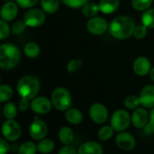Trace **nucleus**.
I'll return each mask as SVG.
<instances>
[{"instance_id":"obj_15","label":"nucleus","mask_w":154,"mask_h":154,"mask_svg":"<svg viewBox=\"0 0 154 154\" xmlns=\"http://www.w3.org/2000/svg\"><path fill=\"white\" fill-rule=\"evenodd\" d=\"M141 105L144 108H153L154 107V85L149 84L143 88L140 93Z\"/></svg>"},{"instance_id":"obj_12","label":"nucleus","mask_w":154,"mask_h":154,"mask_svg":"<svg viewBox=\"0 0 154 154\" xmlns=\"http://www.w3.org/2000/svg\"><path fill=\"white\" fill-rule=\"evenodd\" d=\"M116 143L121 150L129 152L134 149L136 145V141L131 133L124 131V132H120L116 135Z\"/></svg>"},{"instance_id":"obj_7","label":"nucleus","mask_w":154,"mask_h":154,"mask_svg":"<svg viewBox=\"0 0 154 154\" xmlns=\"http://www.w3.org/2000/svg\"><path fill=\"white\" fill-rule=\"evenodd\" d=\"M46 19L45 12L40 8H31L29 9L23 16V21L27 26L37 27L42 25Z\"/></svg>"},{"instance_id":"obj_28","label":"nucleus","mask_w":154,"mask_h":154,"mask_svg":"<svg viewBox=\"0 0 154 154\" xmlns=\"http://www.w3.org/2000/svg\"><path fill=\"white\" fill-rule=\"evenodd\" d=\"M114 132H115V130H114V128L111 125L110 126H108V125L103 126L98 131V133H97L98 139L103 141V142L108 141L114 135Z\"/></svg>"},{"instance_id":"obj_29","label":"nucleus","mask_w":154,"mask_h":154,"mask_svg":"<svg viewBox=\"0 0 154 154\" xmlns=\"http://www.w3.org/2000/svg\"><path fill=\"white\" fill-rule=\"evenodd\" d=\"M13 96V89L10 85L2 84L0 86V102L5 103L10 100Z\"/></svg>"},{"instance_id":"obj_43","label":"nucleus","mask_w":154,"mask_h":154,"mask_svg":"<svg viewBox=\"0 0 154 154\" xmlns=\"http://www.w3.org/2000/svg\"><path fill=\"white\" fill-rule=\"evenodd\" d=\"M5 1H6V2H7V1H12V0H5Z\"/></svg>"},{"instance_id":"obj_21","label":"nucleus","mask_w":154,"mask_h":154,"mask_svg":"<svg viewBox=\"0 0 154 154\" xmlns=\"http://www.w3.org/2000/svg\"><path fill=\"white\" fill-rule=\"evenodd\" d=\"M55 148V144L51 140L49 139H42L39 141L37 144V150L39 152L42 154H49L53 152Z\"/></svg>"},{"instance_id":"obj_19","label":"nucleus","mask_w":154,"mask_h":154,"mask_svg":"<svg viewBox=\"0 0 154 154\" xmlns=\"http://www.w3.org/2000/svg\"><path fill=\"white\" fill-rule=\"evenodd\" d=\"M65 117H66V120L73 125H78L81 123V122L83 121L82 113L79 109H76V108L68 109L66 111Z\"/></svg>"},{"instance_id":"obj_14","label":"nucleus","mask_w":154,"mask_h":154,"mask_svg":"<svg viewBox=\"0 0 154 154\" xmlns=\"http://www.w3.org/2000/svg\"><path fill=\"white\" fill-rule=\"evenodd\" d=\"M134 71L138 76H145L151 72V62L145 56H140L134 62Z\"/></svg>"},{"instance_id":"obj_27","label":"nucleus","mask_w":154,"mask_h":154,"mask_svg":"<svg viewBox=\"0 0 154 154\" xmlns=\"http://www.w3.org/2000/svg\"><path fill=\"white\" fill-rule=\"evenodd\" d=\"M37 145L32 142L23 143L18 149V154H36Z\"/></svg>"},{"instance_id":"obj_3","label":"nucleus","mask_w":154,"mask_h":154,"mask_svg":"<svg viewBox=\"0 0 154 154\" xmlns=\"http://www.w3.org/2000/svg\"><path fill=\"white\" fill-rule=\"evenodd\" d=\"M40 90V82L33 75H25L22 77L16 85V91L21 98L32 100L36 97Z\"/></svg>"},{"instance_id":"obj_34","label":"nucleus","mask_w":154,"mask_h":154,"mask_svg":"<svg viewBox=\"0 0 154 154\" xmlns=\"http://www.w3.org/2000/svg\"><path fill=\"white\" fill-rule=\"evenodd\" d=\"M82 65V61L79 58H74L70 60L67 64V69L69 73H74L78 71Z\"/></svg>"},{"instance_id":"obj_31","label":"nucleus","mask_w":154,"mask_h":154,"mask_svg":"<svg viewBox=\"0 0 154 154\" xmlns=\"http://www.w3.org/2000/svg\"><path fill=\"white\" fill-rule=\"evenodd\" d=\"M153 0H132L133 7L137 11H145L152 5Z\"/></svg>"},{"instance_id":"obj_26","label":"nucleus","mask_w":154,"mask_h":154,"mask_svg":"<svg viewBox=\"0 0 154 154\" xmlns=\"http://www.w3.org/2000/svg\"><path fill=\"white\" fill-rule=\"evenodd\" d=\"M142 23L148 28H154V8L143 11L142 15Z\"/></svg>"},{"instance_id":"obj_37","label":"nucleus","mask_w":154,"mask_h":154,"mask_svg":"<svg viewBox=\"0 0 154 154\" xmlns=\"http://www.w3.org/2000/svg\"><path fill=\"white\" fill-rule=\"evenodd\" d=\"M64 5L72 7V8H79L82 7L85 4L88 3V0H60Z\"/></svg>"},{"instance_id":"obj_11","label":"nucleus","mask_w":154,"mask_h":154,"mask_svg":"<svg viewBox=\"0 0 154 154\" xmlns=\"http://www.w3.org/2000/svg\"><path fill=\"white\" fill-rule=\"evenodd\" d=\"M89 116L94 123H96L97 124H101L107 121L108 111L104 104L97 103L90 106Z\"/></svg>"},{"instance_id":"obj_16","label":"nucleus","mask_w":154,"mask_h":154,"mask_svg":"<svg viewBox=\"0 0 154 154\" xmlns=\"http://www.w3.org/2000/svg\"><path fill=\"white\" fill-rule=\"evenodd\" d=\"M17 13H18L17 5L14 2L7 1L3 5V6L1 8V12H0L1 19H3L6 22L13 21L16 17Z\"/></svg>"},{"instance_id":"obj_6","label":"nucleus","mask_w":154,"mask_h":154,"mask_svg":"<svg viewBox=\"0 0 154 154\" xmlns=\"http://www.w3.org/2000/svg\"><path fill=\"white\" fill-rule=\"evenodd\" d=\"M3 138L8 142H14L18 140L22 134V128L14 119L6 120L2 124L1 128Z\"/></svg>"},{"instance_id":"obj_1","label":"nucleus","mask_w":154,"mask_h":154,"mask_svg":"<svg viewBox=\"0 0 154 154\" xmlns=\"http://www.w3.org/2000/svg\"><path fill=\"white\" fill-rule=\"evenodd\" d=\"M134 20L132 17L126 15L116 17L109 25V32L111 35L114 38L119 40H125L129 38L132 34H134Z\"/></svg>"},{"instance_id":"obj_4","label":"nucleus","mask_w":154,"mask_h":154,"mask_svg":"<svg viewBox=\"0 0 154 154\" xmlns=\"http://www.w3.org/2000/svg\"><path fill=\"white\" fill-rule=\"evenodd\" d=\"M51 100L53 106L60 112L69 109L72 103L70 93L64 87H58L54 89L51 93Z\"/></svg>"},{"instance_id":"obj_39","label":"nucleus","mask_w":154,"mask_h":154,"mask_svg":"<svg viewBox=\"0 0 154 154\" xmlns=\"http://www.w3.org/2000/svg\"><path fill=\"white\" fill-rule=\"evenodd\" d=\"M30 100L28 99H25V98H21V100L19 101L18 103V110L20 112H25L28 110L31 103H29Z\"/></svg>"},{"instance_id":"obj_18","label":"nucleus","mask_w":154,"mask_h":154,"mask_svg":"<svg viewBox=\"0 0 154 154\" xmlns=\"http://www.w3.org/2000/svg\"><path fill=\"white\" fill-rule=\"evenodd\" d=\"M119 0H100L98 3L99 9L104 14H112L119 7Z\"/></svg>"},{"instance_id":"obj_20","label":"nucleus","mask_w":154,"mask_h":154,"mask_svg":"<svg viewBox=\"0 0 154 154\" xmlns=\"http://www.w3.org/2000/svg\"><path fill=\"white\" fill-rule=\"evenodd\" d=\"M59 140L64 145H70L74 140V133L73 131L67 126H64L59 131Z\"/></svg>"},{"instance_id":"obj_35","label":"nucleus","mask_w":154,"mask_h":154,"mask_svg":"<svg viewBox=\"0 0 154 154\" xmlns=\"http://www.w3.org/2000/svg\"><path fill=\"white\" fill-rule=\"evenodd\" d=\"M147 29L148 27H146L144 25H137L134 28V36L136 39H143L146 36L147 34Z\"/></svg>"},{"instance_id":"obj_33","label":"nucleus","mask_w":154,"mask_h":154,"mask_svg":"<svg viewBox=\"0 0 154 154\" xmlns=\"http://www.w3.org/2000/svg\"><path fill=\"white\" fill-rule=\"evenodd\" d=\"M144 133L148 135H152L154 133V107L152 108V111L150 113L148 123L144 126Z\"/></svg>"},{"instance_id":"obj_32","label":"nucleus","mask_w":154,"mask_h":154,"mask_svg":"<svg viewBox=\"0 0 154 154\" xmlns=\"http://www.w3.org/2000/svg\"><path fill=\"white\" fill-rule=\"evenodd\" d=\"M27 27V25L25 24V22L23 20H19V21H16L11 27V32L14 34H22L25 28Z\"/></svg>"},{"instance_id":"obj_40","label":"nucleus","mask_w":154,"mask_h":154,"mask_svg":"<svg viewBox=\"0 0 154 154\" xmlns=\"http://www.w3.org/2000/svg\"><path fill=\"white\" fill-rule=\"evenodd\" d=\"M58 154H78V152L71 145H64L59 151Z\"/></svg>"},{"instance_id":"obj_36","label":"nucleus","mask_w":154,"mask_h":154,"mask_svg":"<svg viewBox=\"0 0 154 154\" xmlns=\"http://www.w3.org/2000/svg\"><path fill=\"white\" fill-rule=\"evenodd\" d=\"M11 29L8 25V24L6 23V21L1 19L0 20V39L4 40L5 38L7 37V35L9 34Z\"/></svg>"},{"instance_id":"obj_8","label":"nucleus","mask_w":154,"mask_h":154,"mask_svg":"<svg viewBox=\"0 0 154 154\" xmlns=\"http://www.w3.org/2000/svg\"><path fill=\"white\" fill-rule=\"evenodd\" d=\"M30 136L35 141H41L45 138L48 133L47 124L41 120L39 117H34V120L32 122L29 127Z\"/></svg>"},{"instance_id":"obj_25","label":"nucleus","mask_w":154,"mask_h":154,"mask_svg":"<svg viewBox=\"0 0 154 154\" xmlns=\"http://www.w3.org/2000/svg\"><path fill=\"white\" fill-rule=\"evenodd\" d=\"M3 114L6 120L14 119L17 114V106L11 102L6 103L3 107Z\"/></svg>"},{"instance_id":"obj_30","label":"nucleus","mask_w":154,"mask_h":154,"mask_svg":"<svg viewBox=\"0 0 154 154\" xmlns=\"http://www.w3.org/2000/svg\"><path fill=\"white\" fill-rule=\"evenodd\" d=\"M141 104L140 98L134 94L129 95L125 100V106L129 110H135Z\"/></svg>"},{"instance_id":"obj_41","label":"nucleus","mask_w":154,"mask_h":154,"mask_svg":"<svg viewBox=\"0 0 154 154\" xmlns=\"http://www.w3.org/2000/svg\"><path fill=\"white\" fill-rule=\"evenodd\" d=\"M9 144L5 138L0 139V154H6L9 152Z\"/></svg>"},{"instance_id":"obj_22","label":"nucleus","mask_w":154,"mask_h":154,"mask_svg":"<svg viewBox=\"0 0 154 154\" xmlns=\"http://www.w3.org/2000/svg\"><path fill=\"white\" fill-rule=\"evenodd\" d=\"M100 11L98 5L92 3V2H88L82 6L81 12L84 16L86 17H94L97 15V13Z\"/></svg>"},{"instance_id":"obj_38","label":"nucleus","mask_w":154,"mask_h":154,"mask_svg":"<svg viewBox=\"0 0 154 154\" xmlns=\"http://www.w3.org/2000/svg\"><path fill=\"white\" fill-rule=\"evenodd\" d=\"M17 5H19L23 8H29L32 7L37 4L39 0H15Z\"/></svg>"},{"instance_id":"obj_13","label":"nucleus","mask_w":154,"mask_h":154,"mask_svg":"<svg viewBox=\"0 0 154 154\" xmlns=\"http://www.w3.org/2000/svg\"><path fill=\"white\" fill-rule=\"evenodd\" d=\"M131 118H132L133 125L135 128L141 129V128H144V126L148 123L150 115L144 108L138 107L134 111Z\"/></svg>"},{"instance_id":"obj_42","label":"nucleus","mask_w":154,"mask_h":154,"mask_svg":"<svg viewBox=\"0 0 154 154\" xmlns=\"http://www.w3.org/2000/svg\"><path fill=\"white\" fill-rule=\"evenodd\" d=\"M150 77H151V79L154 81V67H152V69H151V72H150Z\"/></svg>"},{"instance_id":"obj_5","label":"nucleus","mask_w":154,"mask_h":154,"mask_svg":"<svg viewBox=\"0 0 154 154\" xmlns=\"http://www.w3.org/2000/svg\"><path fill=\"white\" fill-rule=\"evenodd\" d=\"M132 123V118L130 114L125 110H117L116 111L110 120L111 126L116 132H124L125 131Z\"/></svg>"},{"instance_id":"obj_9","label":"nucleus","mask_w":154,"mask_h":154,"mask_svg":"<svg viewBox=\"0 0 154 154\" xmlns=\"http://www.w3.org/2000/svg\"><path fill=\"white\" fill-rule=\"evenodd\" d=\"M87 28L89 33L95 35H100L105 34L107 29H109V25L107 21L99 16L91 17L87 23Z\"/></svg>"},{"instance_id":"obj_17","label":"nucleus","mask_w":154,"mask_h":154,"mask_svg":"<svg viewBox=\"0 0 154 154\" xmlns=\"http://www.w3.org/2000/svg\"><path fill=\"white\" fill-rule=\"evenodd\" d=\"M78 154H103V148L98 143L90 141L80 145Z\"/></svg>"},{"instance_id":"obj_23","label":"nucleus","mask_w":154,"mask_h":154,"mask_svg":"<svg viewBox=\"0 0 154 154\" xmlns=\"http://www.w3.org/2000/svg\"><path fill=\"white\" fill-rule=\"evenodd\" d=\"M41 6L47 14H54L60 6V0H41Z\"/></svg>"},{"instance_id":"obj_24","label":"nucleus","mask_w":154,"mask_h":154,"mask_svg":"<svg viewBox=\"0 0 154 154\" xmlns=\"http://www.w3.org/2000/svg\"><path fill=\"white\" fill-rule=\"evenodd\" d=\"M23 52H24V54H25V55L27 57H29V58H35L40 54V47H39V45L36 43L30 42V43H27L24 45Z\"/></svg>"},{"instance_id":"obj_2","label":"nucleus","mask_w":154,"mask_h":154,"mask_svg":"<svg viewBox=\"0 0 154 154\" xmlns=\"http://www.w3.org/2000/svg\"><path fill=\"white\" fill-rule=\"evenodd\" d=\"M21 59V53L17 46L13 44H3L0 46V67L9 70L15 67Z\"/></svg>"},{"instance_id":"obj_10","label":"nucleus","mask_w":154,"mask_h":154,"mask_svg":"<svg viewBox=\"0 0 154 154\" xmlns=\"http://www.w3.org/2000/svg\"><path fill=\"white\" fill-rule=\"evenodd\" d=\"M51 100L45 96H39L35 97L32 100L30 108L31 110L38 114H46L51 112L52 107Z\"/></svg>"}]
</instances>
